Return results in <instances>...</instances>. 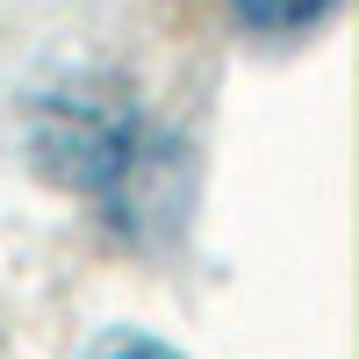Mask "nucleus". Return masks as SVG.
<instances>
[{"label": "nucleus", "instance_id": "obj_1", "mask_svg": "<svg viewBox=\"0 0 359 359\" xmlns=\"http://www.w3.org/2000/svg\"><path fill=\"white\" fill-rule=\"evenodd\" d=\"M29 165H36L57 194H79V201H101L115 223H137L144 216V194H151V172L165 165L172 144L151 130V115L137 108L130 86L115 79H65V86H43L29 101Z\"/></svg>", "mask_w": 359, "mask_h": 359}, {"label": "nucleus", "instance_id": "obj_2", "mask_svg": "<svg viewBox=\"0 0 359 359\" xmlns=\"http://www.w3.org/2000/svg\"><path fill=\"white\" fill-rule=\"evenodd\" d=\"M223 15L259 43H294V36H316L338 15V0H223Z\"/></svg>", "mask_w": 359, "mask_h": 359}, {"label": "nucleus", "instance_id": "obj_3", "mask_svg": "<svg viewBox=\"0 0 359 359\" xmlns=\"http://www.w3.org/2000/svg\"><path fill=\"white\" fill-rule=\"evenodd\" d=\"M94 359H187V352H172L165 338H144V331H115L94 345Z\"/></svg>", "mask_w": 359, "mask_h": 359}]
</instances>
